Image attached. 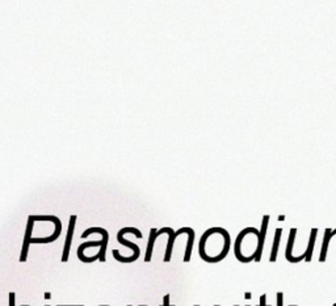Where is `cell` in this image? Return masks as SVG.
Here are the masks:
<instances>
[{
  "mask_svg": "<svg viewBox=\"0 0 336 306\" xmlns=\"http://www.w3.org/2000/svg\"><path fill=\"white\" fill-rule=\"evenodd\" d=\"M34 221H40V222H53L55 226L54 233L50 236H46V238H32L30 239V244H47L51 243V242H55L58 239L59 235H61V232H62V221L55 217V215H33Z\"/></svg>",
  "mask_w": 336,
  "mask_h": 306,
  "instance_id": "cell-1",
  "label": "cell"
},
{
  "mask_svg": "<svg viewBox=\"0 0 336 306\" xmlns=\"http://www.w3.org/2000/svg\"><path fill=\"white\" fill-rule=\"evenodd\" d=\"M128 233L134 234V235L137 236L138 239H142V236L143 235H142V233L135 228H124V229H121L120 232L117 233V242H118L120 244H124V246H126V247L133 250V255H132V258H133V260L135 261L138 258H139V255H141V248L138 247L135 243H133V242H129V240L125 239L124 235L125 234H128Z\"/></svg>",
  "mask_w": 336,
  "mask_h": 306,
  "instance_id": "cell-2",
  "label": "cell"
},
{
  "mask_svg": "<svg viewBox=\"0 0 336 306\" xmlns=\"http://www.w3.org/2000/svg\"><path fill=\"white\" fill-rule=\"evenodd\" d=\"M90 234H100V235H101L103 244H101V247H100V251L97 255H99L100 261H105L107 260V259H105V253H107V246H108V242H109L108 232L103 228H91V229H87V230L82 234V238H87Z\"/></svg>",
  "mask_w": 336,
  "mask_h": 306,
  "instance_id": "cell-3",
  "label": "cell"
},
{
  "mask_svg": "<svg viewBox=\"0 0 336 306\" xmlns=\"http://www.w3.org/2000/svg\"><path fill=\"white\" fill-rule=\"evenodd\" d=\"M34 222H36V221L33 219V215H29V217H28L26 229H25V236H24V242H22V248H21V255H20L21 263H25L26 259H28V253H29L30 239H32V232H33Z\"/></svg>",
  "mask_w": 336,
  "mask_h": 306,
  "instance_id": "cell-4",
  "label": "cell"
},
{
  "mask_svg": "<svg viewBox=\"0 0 336 306\" xmlns=\"http://www.w3.org/2000/svg\"><path fill=\"white\" fill-rule=\"evenodd\" d=\"M76 219H78V217H76L75 214H72L70 217V221H68V229H67V235H66V239H65V247H63L62 263H66V261L68 260V257H70L71 243H72V238H74Z\"/></svg>",
  "mask_w": 336,
  "mask_h": 306,
  "instance_id": "cell-5",
  "label": "cell"
},
{
  "mask_svg": "<svg viewBox=\"0 0 336 306\" xmlns=\"http://www.w3.org/2000/svg\"><path fill=\"white\" fill-rule=\"evenodd\" d=\"M101 244H103V240H91V242H86V243L83 244H79V247H78V251H76V255H78V259H79L80 261H83V263H93V261L99 260V255L96 254L95 257H91V258H87L86 255H84V250L88 247H101Z\"/></svg>",
  "mask_w": 336,
  "mask_h": 306,
  "instance_id": "cell-6",
  "label": "cell"
},
{
  "mask_svg": "<svg viewBox=\"0 0 336 306\" xmlns=\"http://www.w3.org/2000/svg\"><path fill=\"white\" fill-rule=\"evenodd\" d=\"M295 234H297V229H291L289 239H288L287 251H285V258H287V260L291 261V263H299V261L305 259V254H302L301 257H293V246H294Z\"/></svg>",
  "mask_w": 336,
  "mask_h": 306,
  "instance_id": "cell-7",
  "label": "cell"
},
{
  "mask_svg": "<svg viewBox=\"0 0 336 306\" xmlns=\"http://www.w3.org/2000/svg\"><path fill=\"white\" fill-rule=\"evenodd\" d=\"M268 222H269V215H264L262 221V229H260V238H259V246H257L256 257H255V261H260L262 259L263 248H264V242H266L267 235V229H268Z\"/></svg>",
  "mask_w": 336,
  "mask_h": 306,
  "instance_id": "cell-8",
  "label": "cell"
},
{
  "mask_svg": "<svg viewBox=\"0 0 336 306\" xmlns=\"http://www.w3.org/2000/svg\"><path fill=\"white\" fill-rule=\"evenodd\" d=\"M336 235V229L335 230H331V229H326L324 232V238H323V243H322V250H320V257H319V261L323 263L327 258V253H328V244H330V240H331L332 236Z\"/></svg>",
  "mask_w": 336,
  "mask_h": 306,
  "instance_id": "cell-9",
  "label": "cell"
},
{
  "mask_svg": "<svg viewBox=\"0 0 336 306\" xmlns=\"http://www.w3.org/2000/svg\"><path fill=\"white\" fill-rule=\"evenodd\" d=\"M185 233L188 234V244H187V250H185V254H184V263H188V261L191 260L192 248H193V244H195L196 233H195V230L191 228H185Z\"/></svg>",
  "mask_w": 336,
  "mask_h": 306,
  "instance_id": "cell-10",
  "label": "cell"
},
{
  "mask_svg": "<svg viewBox=\"0 0 336 306\" xmlns=\"http://www.w3.org/2000/svg\"><path fill=\"white\" fill-rule=\"evenodd\" d=\"M157 233H158V230H157L155 228H153L151 230H150L149 242H147V250H146V257H145L146 263H150V261H151V258H153L154 243H155V240H157V238H158Z\"/></svg>",
  "mask_w": 336,
  "mask_h": 306,
  "instance_id": "cell-11",
  "label": "cell"
},
{
  "mask_svg": "<svg viewBox=\"0 0 336 306\" xmlns=\"http://www.w3.org/2000/svg\"><path fill=\"white\" fill-rule=\"evenodd\" d=\"M281 233H282L281 228L276 229V233H274L273 244H272V251H270V257H269L270 263H273V261H276V259H277L278 246H280V239H281Z\"/></svg>",
  "mask_w": 336,
  "mask_h": 306,
  "instance_id": "cell-12",
  "label": "cell"
},
{
  "mask_svg": "<svg viewBox=\"0 0 336 306\" xmlns=\"http://www.w3.org/2000/svg\"><path fill=\"white\" fill-rule=\"evenodd\" d=\"M316 234H318V229H312V233H310V239H309V246H307V250L305 251V260L312 261L313 251H314V244H315Z\"/></svg>",
  "mask_w": 336,
  "mask_h": 306,
  "instance_id": "cell-13",
  "label": "cell"
},
{
  "mask_svg": "<svg viewBox=\"0 0 336 306\" xmlns=\"http://www.w3.org/2000/svg\"><path fill=\"white\" fill-rule=\"evenodd\" d=\"M15 300H16V294L13 293V292H11V293H9V306H16Z\"/></svg>",
  "mask_w": 336,
  "mask_h": 306,
  "instance_id": "cell-14",
  "label": "cell"
},
{
  "mask_svg": "<svg viewBox=\"0 0 336 306\" xmlns=\"http://www.w3.org/2000/svg\"><path fill=\"white\" fill-rule=\"evenodd\" d=\"M282 300H284V294H282L281 292H278L277 293V306H284V304H282Z\"/></svg>",
  "mask_w": 336,
  "mask_h": 306,
  "instance_id": "cell-15",
  "label": "cell"
},
{
  "mask_svg": "<svg viewBox=\"0 0 336 306\" xmlns=\"http://www.w3.org/2000/svg\"><path fill=\"white\" fill-rule=\"evenodd\" d=\"M162 306H172L170 305V294H166V296H164V301H163Z\"/></svg>",
  "mask_w": 336,
  "mask_h": 306,
  "instance_id": "cell-16",
  "label": "cell"
},
{
  "mask_svg": "<svg viewBox=\"0 0 336 306\" xmlns=\"http://www.w3.org/2000/svg\"><path fill=\"white\" fill-rule=\"evenodd\" d=\"M266 300H267L266 294H263V296H260V305H259V306H267Z\"/></svg>",
  "mask_w": 336,
  "mask_h": 306,
  "instance_id": "cell-17",
  "label": "cell"
},
{
  "mask_svg": "<svg viewBox=\"0 0 336 306\" xmlns=\"http://www.w3.org/2000/svg\"><path fill=\"white\" fill-rule=\"evenodd\" d=\"M50 296H51V294H50V293H45V298H46V300H50V298H51V297H50Z\"/></svg>",
  "mask_w": 336,
  "mask_h": 306,
  "instance_id": "cell-18",
  "label": "cell"
},
{
  "mask_svg": "<svg viewBox=\"0 0 336 306\" xmlns=\"http://www.w3.org/2000/svg\"><path fill=\"white\" fill-rule=\"evenodd\" d=\"M278 219H280V221H282V219H285V217H284V215H280V217H278Z\"/></svg>",
  "mask_w": 336,
  "mask_h": 306,
  "instance_id": "cell-19",
  "label": "cell"
},
{
  "mask_svg": "<svg viewBox=\"0 0 336 306\" xmlns=\"http://www.w3.org/2000/svg\"><path fill=\"white\" fill-rule=\"evenodd\" d=\"M58 306H68V305H58ZM75 306H78V305H75ZM79 306H83V305H79Z\"/></svg>",
  "mask_w": 336,
  "mask_h": 306,
  "instance_id": "cell-20",
  "label": "cell"
},
{
  "mask_svg": "<svg viewBox=\"0 0 336 306\" xmlns=\"http://www.w3.org/2000/svg\"><path fill=\"white\" fill-rule=\"evenodd\" d=\"M21 306H29V305H21Z\"/></svg>",
  "mask_w": 336,
  "mask_h": 306,
  "instance_id": "cell-21",
  "label": "cell"
},
{
  "mask_svg": "<svg viewBox=\"0 0 336 306\" xmlns=\"http://www.w3.org/2000/svg\"><path fill=\"white\" fill-rule=\"evenodd\" d=\"M332 306H336V304H334V305H332Z\"/></svg>",
  "mask_w": 336,
  "mask_h": 306,
  "instance_id": "cell-22",
  "label": "cell"
},
{
  "mask_svg": "<svg viewBox=\"0 0 336 306\" xmlns=\"http://www.w3.org/2000/svg\"><path fill=\"white\" fill-rule=\"evenodd\" d=\"M291 306H297V305H291Z\"/></svg>",
  "mask_w": 336,
  "mask_h": 306,
  "instance_id": "cell-23",
  "label": "cell"
},
{
  "mask_svg": "<svg viewBox=\"0 0 336 306\" xmlns=\"http://www.w3.org/2000/svg\"><path fill=\"white\" fill-rule=\"evenodd\" d=\"M214 306H218V305H214Z\"/></svg>",
  "mask_w": 336,
  "mask_h": 306,
  "instance_id": "cell-24",
  "label": "cell"
},
{
  "mask_svg": "<svg viewBox=\"0 0 336 306\" xmlns=\"http://www.w3.org/2000/svg\"><path fill=\"white\" fill-rule=\"evenodd\" d=\"M195 306H199V305H195Z\"/></svg>",
  "mask_w": 336,
  "mask_h": 306,
  "instance_id": "cell-25",
  "label": "cell"
},
{
  "mask_svg": "<svg viewBox=\"0 0 336 306\" xmlns=\"http://www.w3.org/2000/svg\"><path fill=\"white\" fill-rule=\"evenodd\" d=\"M128 306H132V305H128Z\"/></svg>",
  "mask_w": 336,
  "mask_h": 306,
  "instance_id": "cell-26",
  "label": "cell"
},
{
  "mask_svg": "<svg viewBox=\"0 0 336 306\" xmlns=\"http://www.w3.org/2000/svg\"><path fill=\"white\" fill-rule=\"evenodd\" d=\"M46 306H49V305H46Z\"/></svg>",
  "mask_w": 336,
  "mask_h": 306,
  "instance_id": "cell-27",
  "label": "cell"
},
{
  "mask_svg": "<svg viewBox=\"0 0 336 306\" xmlns=\"http://www.w3.org/2000/svg\"><path fill=\"white\" fill-rule=\"evenodd\" d=\"M235 306H238V305H235Z\"/></svg>",
  "mask_w": 336,
  "mask_h": 306,
  "instance_id": "cell-28",
  "label": "cell"
},
{
  "mask_svg": "<svg viewBox=\"0 0 336 306\" xmlns=\"http://www.w3.org/2000/svg\"><path fill=\"white\" fill-rule=\"evenodd\" d=\"M247 306H249V305H247Z\"/></svg>",
  "mask_w": 336,
  "mask_h": 306,
  "instance_id": "cell-29",
  "label": "cell"
},
{
  "mask_svg": "<svg viewBox=\"0 0 336 306\" xmlns=\"http://www.w3.org/2000/svg\"><path fill=\"white\" fill-rule=\"evenodd\" d=\"M218 306H220V305H218Z\"/></svg>",
  "mask_w": 336,
  "mask_h": 306,
  "instance_id": "cell-30",
  "label": "cell"
}]
</instances>
